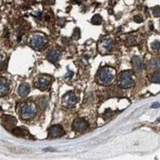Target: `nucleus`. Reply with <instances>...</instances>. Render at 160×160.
Returning <instances> with one entry per match:
<instances>
[{"instance_id": "f257e3e1", "label": "nucleus", "mask_w": 160, "mask_h": 160, "mask_svg": "<svg viewBox=\"0 0 160 160\" xmlns=\"http://www.w3.org/2000/svg\"><path fill=\"white\" fill-rule=\"evenodd\" d=\"M36 113V107L30 103H24L19 109L20 117L24 120L32 118L34 117Z\"/></svg>"}, {"instance_id": "f03ea898", "label": "nucleus", "mask_w": 160, "mask_h": 160, "mask_svg": "<svg viewBox=\"0 0 160 160\" xmlns=\"http://www.w3.org/2000/svg\"><path fill=\"white\" fill-rule=\"evenodd\" d=\"M120 86L123 88H130L133 86L134 80L130 73L128 71L123 72L120 75L119 79Z\"/></svg>"}, {"instance_id": "7ed1b4c3", "label": "nucleus", "mask_w": 160, "mask_h": 160, "mask_svg": "<svg viewBox=\"0 0 160 160\" xmlns=\"http://www.w3.org/2000/svg\"><path fill=\"white\" fill-rule=\"evenodd\" d=\"M77 102V98L72 91L68 92L63 96L62 99L63 106L69 109L74 107Z\"/></svg>"}, {"instance_id": "20e7f679", "label": "nucleus", "mask_w": 160, "mask_h": 160, "mask_svg": "<svg viewBox=\"0 0 160 160\" xmlns=\"http://www.w3.org/2000/svg\"><path fill=\"white\" fill-rule=\"evenodd\" d=\"M89 127V124L85 119L77 118L73 122L72 127L74 131L78 133H83L86 131Z\"/></svg>"}, {"instance_id": "39448f33", "label": "nucleus", "mask_w": 160, "mask_h": 160, "mask_svg": "<svg viewBox=\"0 0 160 160\" xmlns=\"http://www.w3.org/2000/svg\"><path fill=\"white\" fill-rule=\"evenodd\" d=\"M64 134V130L63 127L59 124L52 125L48 129V137L51 139L61 137Z\"/></svg>"}, {"instance_id": "423d86ee", "label": "nucleus", "mask_w": 160, "mask_h": 160, "mask_svg": "<svg viewBox=\"0 0 160 160\" xmlns=\"http://www.w3.org/2000/svg\"><path fill=\"white\" fill-rule=\"evenodd\" d=\"M30 46L34 49L40 50L46 45V41L43 37L40 36H34L30 40Z\"/></svg>"}, {"instance_id": "0eeeda50", "label": "nucleus", "mask_w": 160, "mask_h": 160, "mask_svg": "<svg viewBox=\"0 0 160 160\" xmlns=\"http://www.w3.org/2000/svg\"><path fill=\"white\" fill-rule=\"evenodd\" d=\"M113 77L112 71L109 68H103L99 73V79L103 83H109L113 79Z\"/></svg>"}, {"instance_id": "6e6552de", "label": "nucleus", "mask_w": 160, "mask_h": 160, "mask_svg": "<svg viewBox=\"0 0 160 160\" xmlns=\"http://www.w3.org/2000/svg\"><path fill=\"white\" fill-rule=\"evenodd\" d=\"M50 80L45 76H41L36 79L34 85L36 88L42 91L46 90L50 84Z\"/></svg>"}, {"instance_id": "1a4fd4ad", "label": "nucleus", "mask_w": 160, "mask_h": 160, "mask_svg": "<svg viewBox=\"0 0 160 160\" xmlns=\"http://www.w3.org/2000/svg\"><path fill=\"white\" fill-rule=\"evenodd\" d=\"M131 64L136 72H142L144 68V63L142 60L139 56H134L131 60Z\"/></svg>"}, {"instance_id": "9d476101", "label": "nucleus", "mask_w": 160, "mask_h": 160, "mask_svg": "<svg viewBox=\"0 0 160 160\" xmlns=\"http://www.w3.org/2000/svg\"><path fill=\"white\" fill-rule=\"evenodd\" d=\"M9 83L4 77H0V97H4L8 94Z\"/></svg>"}, {"instance_id": "9b49d317", "label": "nucleus", "mask_w": 160, "mask_h": 160, "mask_svg": "<svg viewBox=\"0 0 160 160\" xmlns=\"http://www.w3.org/2000/svg\"><path fill=\"white\" fill-rule=\"evenodd\" d=\"M12 133L16 137H28L30 135V133L26 129L23 128L16 127L12 131Z\"/></svg>"}, {"instance_id": "f8f14e48", "label": "nucleus", "mask_w": 160, "mask_h": 160, "mask_svg": "<svg viewBox=\"0 0 160 160\" xmlns=\"http://www.w3.org/2000/svg\"><path fill=\"white\" fill-rule=\"evenodd\" d=\"M60 56L61 53L60 52L57 50H52L47 55V59L51 63H56L60 58Z\"/></svg>"}, {"instance_id": "ddd939ff", "label": "nucleus", "mask_w": 160, "mask_h": 160, "mask_svg": "<svg viewBox=\"0 0 160 160\" xmlns=\"http://www.w3.org/2000/svg\"><path fill=\"white\" fill-rule=\"evenodd\" d=\"M113 46V41L112 39H104L101 43V47L106 51H109Z\"/></svg>"}, {"instance_id": "4468645a", "label": "nucleus", "mask_w": 160, "mask_h": 160, "mask_svg": "<svg viewBox=\"0 0 160 160\" xmlns=\"http://www.w3.org/2000/svg\"><path fill=\"white\" fill-rule=\"evenodd\" d=\"M30 92V87L29 85L26 83H23L20 85L18 88V92L20 96L25 97L29 94Z\"/></svg>"}, {"instance_id": "2eb2a0df", "label": "nucleus", "mask_w": 160, "mask_h": 160, "mask_svg": "<svg viewBox=\"0 0 160 160\" xmlns=\"http://www.w3.org/2000/svg\"><path fill=\"white\" fill-rule=\"evenodd\" d=\"M3 121L5 124L10 127L15 126L17 123L15 118L10 115H5L3 118Z\"/></svg>"}, {"instance_id": "dca6fc26", "label": "nucleus", "mask_w": 160, "mask_h": 160, "mask_svg": "<svg viewBox=\"0 0 160 160\" xmlns=\"http://www.w3.org/2000/svg\"><path fill=\"white\" fill-rule=\"evenodd\" d=\"M102 21H103V19H102V17L99 15H95L92 19V23H93V24H101Z\"/></svg>"}, {"instance_id": "f3484780", "label": "nucleus", "mask_w": 160, "mask_h": 160, "mask_svg": "<svg viewBox=\"0 0 160 160\" xmlns=\"http://www.w3.org/2000/svg\"><path fill=\"white\" fill-rule=\"evenodd\" d=\"M152 81L154 83H160V73L156 72L154 73L151 77Z\"/></svg>"}, {"instance_id": "a211bd4d", "label": "nucleus", "mask_w": 160, "mask_h": 160, "mask_svg": "<svg viewBox=\"0 0 160 160\" xmlns=\"http://www.w3.org/2000/svg\"><path fill=\"white\" fill-rule=\"evenodd\" d=\"M151 67L154 69H157L160 66V60L158 59H154L151 62Z\"/></svg>"}, {"instance_id": "6ab92c4d", "label": "nucleus", "mask_w": 160, "mask_h": 160, "mask_svg": "<svg viewBox=\"0 0 160 160\" xmlns=\"http://www.w3.org/2000/svg\"><path fill=\"white\" fill-rule=\"evenodd\" d=\"M152 48L153 50H156L157 51H159L160 48V42L159 41H155L151 44Z\"/></svg>"}, {"instance_id": "aec40b11", "label": "nucleus", "mask_w": 160, "mask_h": 160, "mask_svg": "<svg viewBox=\"0 0 160 160\" xmlns=\"http://www.w3.org/2000/svg\"><path fill=\"white\" fill-rule=\"evenodd\" d=\"M73 37L74 40H78L80 37V31L78 28L75 29L73 33Z\"/></svg>"}, {"instance_id": "412c9836", "label": "nucleus", "mask_w": 160, "mask_h": 160, "mask_svg": "<svg viewBox=\"0 0 160 160\" xmlns=\"http://www.w3.org/2000/svg\"><path fill=\"white\" fill-rule=\"evenodd\" d=\"M153 15L156 17H159L160 16V7L157 6L153 10Z\"/></svg>"}, {"instance_id": "4be33fe9", "label": "nucleus", "mask_w": 160, "mask_h": 160, "mask_svg": "<svg viewBox=\"0 0 160 160\" xmlns=\"http://www.w3.org/2000/svg\"><path fill=\"white\" fill-rule=\"evenodd\" d=\"M47 106V101L46 100H42L40 102V107L41 109H44Z\"/></svg>"}, {"instance_id": "5701e85b", "label": "nucleus", "mask_w": 160, "mask_h": 160, "mask_svg": "<svg viewBox=\"0 0 160 160\" xmlns=\"http://www.w3.org/2000/svg\"><path fill=\"white\" fill-rule=\"evenodd\" d=\"M134 20L136 22L139 23H141V22L143 21L142 18V17H140L139 16H136L134 17Z\"/></svg>"}, {"instance_id": "b1692460", "label": "nucleus", "mask_w": 160, "mask_h": 160, "mask_svg": "<svg viewBox=\"0 0 160 160\" xmlns=\"http://www.w3.org/2000/svg\"><path fill=\"white\" fill-rule=\"evenodd\" d=\"M73 72H72V71H70L69 70V72L67 73V74H66L65 76V79H67V78H71L73 76Z\"/></svg>"}, {"instance_id": "393cba45", "label": "nucleus", "mask_w": 160, "mask_h": 160, "mask_svg": "<svg viewBox=\"0 0 160 160\" xmlns=\"http://www.w3.org/2000/svg\"><path fill=\"white\" fill-rule=\"evenodd\" d=\"M152 108H154V109H156V108H158L160 106V104H159V103H157V102H156V103H153V104L152 105Z\"/></svg>"}]
</instances>
